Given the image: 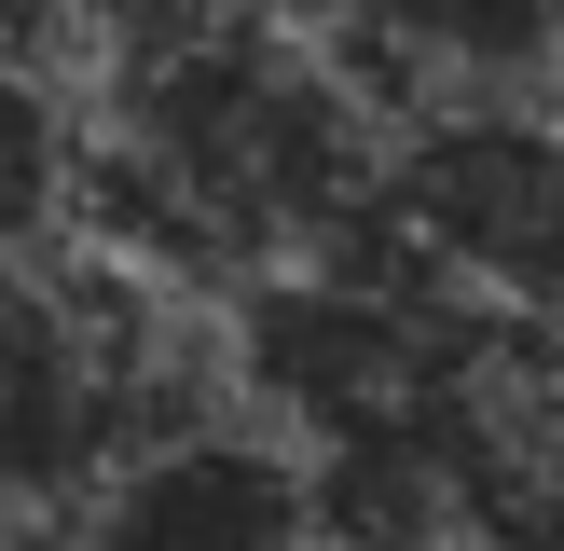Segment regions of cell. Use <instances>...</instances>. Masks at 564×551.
Listing matches in <instances>:
<instances>
[{
  "instance_id": "cell-3",
  "label": "cell",
  "mask_w": 564,
  "mask_h": 551,
  "mask_svg": "<svg viewBox=\"0 0 564 551\" xmlns=\"http://www.w3.org/2000/svg\"><path fill=\"white\" fill-rule=\"evenodd\" d=\"M551 83H564V69H551Z\"/></svg>"
},
{
  "instance_id": "cell-1",
  "label": "cell",
  "mask_w": 564,
  "mask_h": 551,
  "mask_svg": "<svg viewBox=\"0 0 564 551\" xmlns=\"http://www.w3.org/2000/svg\"><path fill=\"white\" fill-rule=\"evenodd\" d=\"M386 220L455 276L468 303L564 317V110L441 97L386 138Z\"/></svg>"
},
{
  "instance_id": "cell-2",
  "label": "cell",
  "mask_w": 564,
  "mask_h": 551,
  "mask_svg": "<svg viewBox=\"0 0 564 551\" xmlns=\"http://www.w3.org/2000/svg\"><path fill=\"white\" fill-rule=\"evenodd\" d=\"M83 110L55 97L42 55H0V248H55L83 207Z\"/></svg>"
}]
</instances>
